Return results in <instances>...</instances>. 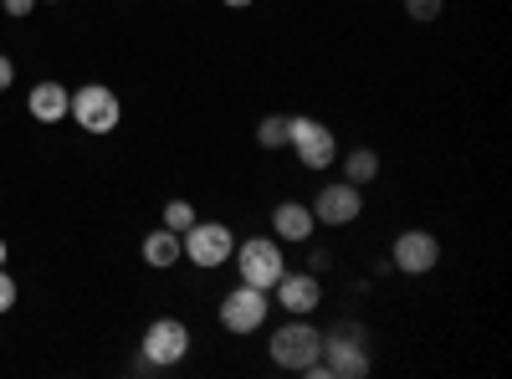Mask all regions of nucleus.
Here are the masks:
<instances>
[{"instance_id": "nucleus-13", "label": "nucleus", "mask_w": 512, "mask_h": 379, "mask_svg": "<svg viewBox=\"0 0 512 379\" xmlns=\"http://www.w3.org/2000/svg\"><path fill=\"white\" fill-rule=\"evenodd\" d=\"M26 108H31L36 123H62L67 108H72V93L62 88V82H36L31 98H26Z\"/></svg>"}, {"instance_id": "nucleus-23", "label": "nucleus", "mask_w": 512, "mask_h": 379, "mask_svg": "<svg viewBox=\"0 0 512 379\" xmlns=\"http://www.w3.org/2000/svg\"><path fill=\"white\" fill-rule=\"evenodd\" d=\"M0 267H6V241H0Z\"/></svg>"}, {"instance_id": "nucleus-2", "label": "nucleus", "mask_w": 512, "mask_h": 379, "mask_svg": "<svg viewBox=\"0 0 512 379\" xmlns=\"http://www.w3.org/2000/svg\"><path fill=\"white\" fill-rule=\"evenodd\" d=\"M236 272H241V282L272 292L277 277L287 272L282 241H277V236H251V241H241V246H236Z\"/></svg>"}, {"instance_id": "nucleus-4", "label": "nucleus", "mask_w": 512, "mask_h": 379, "mask_svg": "<svg viewBox=\"0 0 512 379\" xmlns=\"http://www.w3.org/2000/svg\"><path fill=\"white\" fill-rule=\"evenodd\" d=\"M67 113L77 118L82 134H113L118 118H123V103L113 98V88H103V82H88V88L72 93V108H67Z\"/></svg>"}, {"instance_id": "nucleus-16", "label": "nucleus", "mask_w": 512, "mask_h": 379, "mask_svg": "<svg viewBox=\"0 0 512 379\" xmlns=\"http://www.w3.org/2000/svg\"><path fill=\"white\" fill-rule=\"evenodd\" d=\"M256 144H262V149H282L287 144V118H262V123H256Z\"/></svg>"}, {"instance_id": "nucleus-8", "label": "nucleus", "mask_w": 512, "mask_h": 379, "mask_svg": "<svg viewBox=\"0 0 512 379\" xmlns=\"http://www.w3.org/2000/svg\"><path fill=\"white\" fill-rule=\"evenodd\" d=\"M190 354V328L180 318H154L149 333H144V364L154 369H169Z\"/></svg>"}, {"instance_id": "nucleus-5", "label": "nucleus", "mask_w": 512, "mask_h": 379, "mask_svg": "<svg viewBox=\"0 0 512 379\" xmlns=\"http://www.w3.org/2000/svg\"><path fill=\"white\" fill-rule=\"evenodd\" d=\"M287 144L297 149V159H303L308 170H328V164L338 159V139L318 118H287Z\"/></svg>"}, {"instance_id": "nucleus-9", "label": "nucleus", "mask_w": 512, "mask_h": 379, "mask_svg": "<svg viewBox=\"0 0 512 379\" xmlns=\"http://www.w3.org/2000/svg\"><path fill=\"white\" fill-rule=\"evenodd\" d=\"M359 216H364V190L354 180H333L313 200V221H323V226H349Z\"/></svg>"}, {"instance_id": "nucleus-17", "label": "nucleus", "mask_w": 512, "mask_h": 379, "mask_svg": "<svg viewBox=\"0 0 512 379\" xmlns=\"http://www.w3.org/2000/svg\"><path fill=\"white\" fill-rule=\"evenodd\" d=\"M164 226L185 236V231L195 226V205H190V200H169V205H164Z\"/></svg>"}, {"instance_id": "nucleus-22", "label": "nucleus", "mask_w": 512, "mask_h": 379, "mask_svg": "<svg viewBox=\"0 0 512 379\" xmlns=\"http://www.w3.org/2000/svg\"><path fill=\"white\" fill-rule=\"evenodd\" d=\"M226 6H231V11H246V6H251V0H226Z\"/></svg>"}, {"instance_id": "nucleus-10", "label": "nucleus", "mask_w": 512, "mask_h": 379, "mask_svg": "<svg viewBox=\"0 0 512 379\" xmlns=\"http://www.w3.org/2000/svg\"><path fill=\"white\" fill-rule=\"evenodd\" d=\"M390 262L405 272V277H425L436 262H441V241L431 231H400L395 246H390Z\"/></svg>"}, {"instance_id": "nucleus-21", "label": "nucleus", "mask_w": 512, "mask_h": 379, "mask_svg": "<svg viewBox=\"0 0 512 379\" xmlns=\"http://www.w3.org/2000/svg\"><path fill=\"white\" fill-rule=\"evenodd\" d=\"M11 82H16V67H11V57H0V93H6Z\"/></svg>"}, {"instance_id": "nucleus-3", "label": "nucleus", "mask_w": 512, "mask_h": 379, "mask_svg": "<svg viewBox=\"0 0 512 379\" xmlns=\"http://www.w3.org/2000/svg\"><path fill=\"white\" fill-rule=\"evenodd\" d=\"M318 354H323V333H318L313 323H303V318H292V323H282V328L272 333V364H277V369L303 374Z\"/></svg>"}, {"instance_id": "nucleus-6", "label": "nucleus", "mask_w": 512, "mask_h": 379, "mask_svg": "<svg viewBox=\"0 0 512 379\" xmlns=\"http://www.w3.org/2000/svg\"><path fill=\"white\" fill-rule=\"evenodd\" d=\"M180 251L195 262V267H221V262H231V251H236V236L221 226V221H195L185 236H180Z\"/></svg>"}, {"instance_id": "nucleus-20", "label": "nucleus", "mask_w": 512, "mask_h": 379, "mask_svg": "<svg viewBox=\"0 0 512 379\" xmlns=\"http://www.w3.org/2000/svg\"><path fill=\"white\" fill-rule=\"evenodd\" d=\"M31 6H36V0H6V16L21 21V16H31Z\"/></svg>"}, {"instance_id": "nucleus-18", "label": "nucleus", "mask_w": 512, "mask_h": 379, "mask_svg": "<svg viewBox=\"0 0 512 379\" xmlns=\"http://www.w3.org/2000/svg\"><path fill=\"white\" fill-rule=\"evenodd\" d=\"M446 11V0H405V16L410 21H436Z\"/></svg>"}, {"instance_id": "nucleus-15", "label": "nucleus", "mask_w": 512, "mask_h": 379, "mask_svg": "<svg viewBox=\"0 0 512 379\" xmlns=\"http://www.w3.org/2000/svg\"><path fill=\"white\" fill-rule=\"evenodd\" d=\"M344 180H354L359 190H364L369 180H379V154H374V149H354V154L344 159Z\"/></svg>"}, {"instance_id": "nucleus-19", "label": "nucleus", "mask_w": 512, "mask_h": 379, "mask_svg": "<svg viewBox=\"0 0 512 379\" xmlns=\"http://www.w3.org/2000/svg\"><path fill=\"white\" fill-rule=\"evenodd\" d=\"M16 308V282H11V272L0 267V313H11Z\"/></svg>"}, {"instance_id": "nucleus-12", "label": "nucleus", "mask_w": 512, "mask_h": 379, "mask_svg": "<svg viewBox=\"0 0 512 379\" xmlns=\"http://www.w3.org/2000/svg\"><path fill=\"white\" fill-rule=\"evenodd\" d=\"M272 226H277V241H308V236L318 231L313 205H303V200H282V205L272 210Z\"/></svg>"}, {"instance_id": "nucleus-11", "label": "nucleus", "mask_w": 512, "mask_h": 379, "mask_svg": "<svg viewBox=\"0 0 512 379\" xmlns=\"http://www.w3.org/2000/svg\"><path fill=\"white\" fill-rule=\"evenodd\" d=\"M272 292H277V303H282L287 313H297V318H303V313H313V308L323 303V287H318V272H282Z\"/></svg>"}, {"instance_id": "nucleus-7", "label": "nucleus", "mask_w": 512, "mask_h": 379, "mask_svg": "<svg viewBox=\"0 0 512 379\" xmlns=\"http://www.w3.org/2000/svg\"><path fill=\"white\" fill-rule=\"evenodd\" d=\"M267 313H272L267 292L251 287V282L231 287L226 298H221V328H231V333H256V328L267 323Z\"/></svg>"}, {"instance_id": "nucleus-1", "label": "nucleus", "mask_w": 512, "mask_h": 379, "mask_svg": "<svg viewBox=\"0 0 512 379\" xmlns=\"http://www.w3.org/2000/svg\"><path fill=\"white\" fill-rule=\"evenodd\" d=\"M308 379H364L369 374V354H364V328L338 323L323 333V354L303 369Z\"/></svg>"}, {"instance_id": "nucleus-14", "label": "nucleus", "mask_w": 512, "mask_h": 379, "mask_svg": "<svg viewBox=\"0 0 512 379\" xmlns=\"http://www.w3.org/2000/svg\"><path fill=\"white\" fill-rule=\"evenodd\" d=\"M185 257L180 251V231H169V226H159V231H149L144 236V262L154 267V272H164V267H175Z\"/></svg>"}]
</instances>
